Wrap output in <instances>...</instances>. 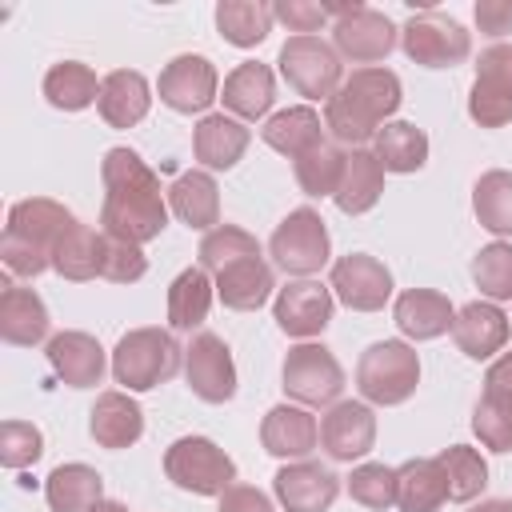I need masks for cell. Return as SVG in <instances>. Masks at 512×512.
<instances>
[{
    "label": "cell",
    "mask_w": 512,
    "mask_h": 512,
    "mask_svg": "<svg viewBox=\"0 0 512 512\" xmlns=\"http://www.w3.org/2000/svg\"><path fill=\"white\" fill-rule=\"evenodd\" d=\"M328 288L352 312H380L392 296V272L368 252H348L332 264Z\"/></svg>",
    "instance_id": "5bb4252c"
},
{
    "label": "cell",
    "mask_w": 512,
    "mask_h": 512,
    "mask_svg": "<svg viewBox=\"0 0 512 512\" xmlns=\"http://www.w3.org/2000/svg\"><path fill=\"white\" fill-rule=\"evenodd\" d=\"M104 180V204H100V228L112 240L148 244L168 228V200L160 192V176L140 160L132 148H108L100 164Z\"/></svg>",
    "instance_id": "6da1fadb"
},
{
    "label": "cell",
    "mask_w": 512,
    "mask_h": 512,
    "mask_svg": "<svg viewBox=\"0 0 512 512\" xmlns=\"http://www.w3.org/2000/svg\"><path fill=\"white\" fill-rule=\"evenodd\" d=\"M260 444L268 456L276 460H304L316 444H320V424L308 408H296V404H276L264 424H260Z\"/></svg>",
    "instance_id": "44dd1931"
},
{
    "label": "cell",
    "mask_w": 512,
    "mask_h": 512,
    "mask_svg": "<svg viewBox=\"0 0 512 512\" xmlns=\"http://www.w3.org/2000/svg\"><path fill=\"white\" fill-rule=\"evenodd\" d=\"M380 196H384V168H380L376 152L372 148H348L340 184L332 192L336 208L344 216H364L368 208H376Z\"/></svg>",
    "instance_id": "d4e9b609"
},
{
    "label": "cell",
    "mask_w": 512,
    "mask_h": 512,
    "mask_svg": "<svg viewBox=\"0 0 512 512\" xmlns=\"http://www.w3.org/2000/svg\"><path fill=\"white\" fill-rule=\"evenodd\" d=\"M472 16H476V28H480L484 36H504V32H512V0H476Z\"/></svg>",
    "instance_id": "681fc988"
},
{
    "label": "cell",
    "mask_w": 512,
    "mask_h": 512,
    "mask_svg": "<svg viewBox=\"0 0 512 512\" xmlns=\"http://www.w3.org/2000/svg\"><path fill=\"white\" fill-rule=\"evenodd\" d=\"M508 316L492 300H472L452 320V340L468 360H492L508 344Z\"/></svg>",
    "instance_id": "ffe728a7"
},
{
    "label": "cell",
    "mask_w": 512,
    "mask_h": 512,
    "mask_svg": "<svg viewBox=\"0 0 512 512\" xmlns=\"http://www.w3.org/2000/svg\"><path fill=\"white\" fill-rule=\"evenodd\" d=\"M284 392L296 404L320 408V404H336V396L344 392V368L340 360L324 348V344H296L284 356Z\"/></svg>",
    "instance_id": "8fae6325"
},
{
    "label": "cell",
    "mask_w": 512,
    "mask_h": 512,
    "mask_svg": "<svg viewBox=\"0 0 512 512\" xmlns=\"http://www.w3.org/2000/svg\"><path fill=\"white\" fill-rule=\"evenodd\" d=\"M472 512H512V500H480Z\"/></svg>",
    "instance_id": "f5cc1de1"
},
{
    "label": "cell",
    "mask_w": 512,
    "mask_h": 512,
    "mask_svg": "<svg viewBox=\"0 0 512 512\" xmlns=\"http://www.w3.org/2000/svg\"><path fill=\"white\" fill-rule=\"evenodd\" d=\"M48 364L68 388H96L104 376V348L88 332H56L48 340Z\"/></svg>",
    "instance_id": "603a6c76"
},
{
    "label": "cell",
    "mask_w": 512,
    "mask_h": 512,
    "mask_svg": "<svg viewBox=\"0 0 512 512\" xmlns=\"http://www.w3.org/2000/svg\"><path fill=\"white\" fill-rule=\"evenodd\" d=\"M468 116L480 128L512 124V44H492L480 52L468 92Z\"/></svg>",
    "instance_id": "7c38bea8"
},
{
    "label": "cell",
    "mask_w": 512,
    "mask_h": 512,
    "mask_svg": "<svg viewBox=\"0 0 512 512\" xmlns=\"http://www.w3.org/2000/svg\"><path fill=\"white\" fill-rule=\"evenodd\" d=\"M248 140H252V132L244 128V120L224 116V112H208L192 128V156L204 164V172L208 168L212 172H228L248 152Z\"/></svg>",
    "instance_id": "d6986e66"
},
{
    "label": "cell",
    "mask_w": 512,
    "mask_h": 512,
    "mask_svg": "<svg viewBox=\"0 0 512 512\" xmlns=\"http://www.w3.org/2000/svg\"><path fill=\"white\" fill-rule=\"evenodd\" d=\"M448 500V480L436 456H416L396 468V508L400 512H440Z\"/></svg>",
    "instance_id": "4dcf8cb0"
},
{
    "label": "cell",
    "mask_w": 512,
    "mask_h": 512,
    "mask_svg": "<svg viewBox=\"0 0 512 512\" xmlns=\"http://www.w3.org/2000/svg\"><path fill=\"white\" fill-rule=\"evenodd\" d=\"M376 444V416L368 404L360 400H336L324 420H320V448L340 460V464H352V460H364Z\"/></svg>",
    "instance_id": "2e32d148"
},
{
    "label": "cell",
    "mask_w": 512,
    "mask_h": 512,
    "mask_svg": "<svg viewBox=\"0 0 512 512\" xmlns=\"http://www.w3.org/2000/svg\"><path fill=\"white\" fill-rule=\"evenodd\" d=\"M272 288H276V276L260 256L236 260L224 272H216V296L232 312H256L272 296Z\"/></svg>",
    "instance_id": "f546056e"
},
{
    "label": "cell",
    "mask_w": 512,
    "mask_h": 512,
    "mask_svg": "<svg viewBox=\"0 0 512 512\" xmlns=\"http://www.w3.org/2000/svg\"><path fill=\"white\" fill-rule=\"evenodd\" d=\"M100 116L108 128H132L148 116L152 108V92H148V80L132 68H116L104 76L100 84V100H96Z\"/></svg>",
    "instance_id": "83f0119b"
},
{
    "label": "cell",
    "mask_w": 512,
    "mask_h": 512,
    "mask_svg": "<svg viewBox=\"0 0 512 512\" xmlns=\"http://www.w3.org/2000/svg\"><path fill=\"white\" fill-rule=\"evenodd\" d=\"M420 384V356L408 340H376L356 360V388L368 404L396 408Z\"/></svg>",
    "instance_id": "5b68a950"
},
{
    "label": "cell",
    "mask_w": 512,
    "mask_h": 512,
    "mask_svg": "<svg viewBox=\"0 0 512 512\" xmlns=\"http://www.w3.org/2000/svg\"><path fill=\"white\" fill-rule=\"evenodd\" d=\"M224 108L236 116V120H260L268 116L272 100H276V76L268 64L260 60H244L236 64L228 76H224V92H220Z\"/></svg>",
    "instance_id": "484cf974"
},
{
    "label": "cell",
    "mask_w": 512,
    "mask_h": 512,
    "mask_svg": "<svg viewBox=\"0 0 512 512\" xmlns=\"http://www.w3.org/2000/svg\"><path fill=\"white\" fill-rule=\"evenodd\" d=\"M76 216L48 200V196H32V200H16L8 208V224H4V236H0V256H4V268L12 276H40L52 268V248L56 240L64 236V228L72 224Z\"/></svg>",
    "instance_id": "3957f363"
},
{
    "label": "cell",
    "mask_w": 512,
    "mask_h": 512,
    "mask_svg": "<svg viewBox=\"0 0 512 512\" xmlns=\"http://www.w3.org/2000/svg\"><path fill=\"white\" fill-rule=\"evenodd\" d=\"M400 96L404 88L392 68H356L324 104V128L336 144L360 148L364 140H376V132L400 108Z\"/></svg>",
    "instance_id": "7a4b0ae2"
},
{
    "label": "cell",
    "mask_w": 512,
    "mask_h": 512,
    "mask_svg": "<svg viewBox=\"0 0 512 512\" xmlns=\"http://www.w3.org/2000/svg\"><path fill=\"white\" fill-rule=\"evenodd\" d=\"M272 8H276V20L288 24V32H296V36H312V32H320V24L332 20L328 4H312V0H280Z\"/></svg>",
    "instance_id": "c3c4849f"
},
{
    "label": "cell",
    "mask_w": 512,
    "mask_h": 512,
    "mask_svg": "<svg viewBox=\"0 0 512 512\" xmlns=\"http://www.w3.org/2000/svg\"><path fill=\"white\" fill-rule=\"evenodd\" d=\"M92 512H128V508H124V504H116V500H100Z\"/></svg>",
    "instance_id": "db71d44e"
},
{
    "label": "cell",
    "mask_w": 512,
    "mask_h": 512,
    "mask_svg": "<svg viewBox=\"0 0 512 512\" xmlns=\"http://www.w3.org/2000/svg\"><path fill=\"white\" fill-rule=\"evenodd\" d=\"M372 152H376V160H380L384 172L408 176V172H420L428 164V136L412 120H388L376 132Z\"/></svg>",
    "instance_id": "e575fe53"
},
{
    "label": "cell",
    "mask_w": 512,
    "mask_h": 512,
    "mask_svg": "<svg viewBox=\"0 0 512 512\" xmlns=\"http://www.w3.org/2000/svg\"><path fill=\"white\" fill-rule=\"evenodd\" d=\"M88 432L100 448H132L144 436V412L128 392H100L88 412Z\"/></svg>",
    "instance_id": "cb8c5ba5"
},
{
    "label": "cell",
    "mask_w": 512,
    "mask_h": 512,
    "mask_svg": "<svg viewBox=\"0 0 512 512\" xmlns=\"http://www.w3.org/2000/svg\"><path fill=\"white\" fill-rule=\"evenodd\" d=\"M328 12H332V48L344 60L376 64L396 48V24L384 12H376V8H368L360 0L328 4Z\"/></svg>",
    "instance_id": "9c48e42d"
},
{
    "label": "cell",
    "mask_w": 512,
    "mask_h": 512,
    "mask_svg": "<svg viewBox=\"0 0 512 512\" xmlns=\"http://www.w3.org/2000/svg\"><path fill=\"white\" fill-rule=\"evenodd\" d=\"M268 252H272V260H276L288 276L308 280L312 272H320V268L328 264V256H332V236H328L320 212H312V208H292V212L276 224V232H272V240H268Z\"/></svg>",
    "instance_id": "30bf717a"
},
{
    "label": "cell",
    "mask_w": 512,
    "mask_h": 512,
    "mask_svg": "<svg viewBox=\"0 0 512 512\" xmlns=\"http://www.w3.org/2000/svg\"><path fill=\"white\" fill-rule=\"evenodd\" d=\"M472 212L492 236H512V172H484L472 188Z\"/></svg>",
    "instance_id": "f35d334b"
},
{
    "label": "cell",
    "mask_w": 512,
    "mask_h": 512,
    "mask_svg": "<svg viewBox=\"0 0 512 512\" xmlns=\"http://www.w3.org/2000/svg\"><path fill=\"white\" fill-rule=\"evenodd\" d=\"M44 496L52 512H92L104 500V480L88 464H60L48 472Z\"/></svg>",
    "instance_id": "d6a6232c"
},
{
    "label": "cell",
    "mask_w": 512,
    "mask_h": 512,
    "mask_svg": "<svg viewBox=\"0 0 512 512\" xmlns=\"http://www.w3.org/2000/svg\"><path fill=\"white\" fill-rule=\"evenodd\" d=\"M184 380L204 404H224L236 396V364L216 332H196L184 348Z\"/></svg>",
    "instance_id": "4fadbf2b"
},
{
    "label": "cell",
    "mask_w": 512,
    "mask_h": 512,
    "mask_svg": "<svg viewBox=\"0 0 512 512\" xmlns=\"http://www.w3.org/2000/svg\"><path fill=\"white\" fill-rule=\"evenodd\" d=\"M220 512H272V500L252 484H232L220 496Z\"/></svg>",
    "instance_id": "816d5d0a"
},
{
    "label": "cell",
    "mask_w": 512,
    "mask_h": 512,
    "mask_svg": "<svg viewBox=\"0 0 512 512\" xmlns=\"http://www.w3.org/2000/svg\"><path fill=\"white\" fill-rule=\"evenodd\" d=\"M164 476L196 496H224L236 480L232 456L208 436H180L164 452Z\"/></svg>",
    "instance_id": "8992f818"
},
{
    "label": "cell",
    "mask_w": 512,
    "mask_h": 512,
    "mask_svg": "<svg viewBox=\"0 0 512 512\" xmlns=\"http://www.w3.org/2000/svg\"><path fill=\"white\" fill-rule=\"evenodd\" d=\"M196 256H200V268L216 276V272H224V268L236 264V260L260 256V244H256L252 232H244V228H236V224H216L212 232H204Z\"/></svg>",
    "instance_id": "b9f144b4"
},
{
    "label": "cell",
    "mask_w": 512,
    "mask_h": 512,
    "mask_svg": "<svg viewBox=\"0 0 512 512\" xmlns=\"http://www.w3.org/2000/svg\"><path fill=\"white\" fill-rule=\"evenodd\" d=\"M348 496L372 512H388L396 504V468L388 464H356L348 476Z\"/></svg>",
    "instance_id": "ee69618b"
},
{
    "label": "cell",
    "mask_w": 512,
    "mask_h": 512,
    "mask_svg": "<svg viewBox=\"0 0 512 512\" xmlns=\"http://www.w3.org/2000/svg\"><path fill=\"white\" fill-rule=\"evenodd\" d=\"M344 148L336 140H320L316 148H308L304 156L292 160V172H296V184L304 196H332L336 184H340V172H344Z\"/></svg>",
    "instance_id": "ab89813d"
},
{
    "label": "cell",
    "mask_w": 512,
    "mask_h": 512,
    "mask_svg": "<svg viewBox=\"0 0 512 512\" xmlns=\"http://www.w3.org/2000/svg\"><path fill=\"white\" fill-rule=\"evenodd\" d=\"M168 208L176 212L180 224H188L196 232H212L220 224V188H216L212 172H204V168L180 172L168 188Z\"/></svg>",
    "instance_id": "4316f807"
},
{
    "label": "cell",
    "mask_w": 512,
    "mask_h": 512,
    "mask_svg": "<svg viewBox=\"0 0 512 512\" xmlns=\"http://www.w3.org/2000/svg\"><path fill=\"white\" fill-rule=\"evenodd\" d=\"M436 464L444 468L448 500H456V504L476 500V496L484 492V484H488V464H484V456H480L476 448H468V444L444 448V452L436 456Z\"/></svg>",
    "instance_id": "60d3db41"
},
{
    "label": "cell",
    "mask_w": 512,
    "mask_h": 512,
    "mask_svg": "<svg viewBox=\"0 0 512 512\" xmlns=\"http://www.w3.org/2000/svg\"><path fill=\"white\" fill-rule=\"evenodd\" d=\"M260 136H264L268 148H276L280 156L296 160V156H304L308 148H316L324 140V124H320L316 108L296 104V108H284V112L268 116L264 128H260Z\"/></svg>",
    "instance_id": "836d02e7"
},
{
    "label": "cell",
    "mask_w": 512,
    "mask_h": 512,
    "mask_svg": "<svg viewBox=\"0 0 512 512\" xmlns=\"http://www.w3.org/2000/svg\"><path fill=\"white\" fill-rule=\"evenodd\" d=\"M184 364V348L164 328H132L112 348V376L128 392H148L164 380H172Z\"/></svg>",
    "instance_id": "277c9868"
},
{
    "label": "cell",
    "mask_w": 512,
    "mask_h": 512,
    "mask_svg": "<svg viewBox=\"0 0 512 512\" xmlns=\"http://www.w3.org/2000/svg\"><path fill=\"white\" fill-rule=\"evenodd\" d=\"M216 92H220V76H216L208 56L184 52V56L168 60L164 72H160V100L172 112H184V116L204 112L212 100H220Z\"/></svg>",
    "instance_id": "9a60e30c"
},
{
    "label": "cell",
    "mask_w": 512,
    "mask_h": 512,
    "mask_svg": "<svg viewBox=\"0 0 512 512\" xmlns=\"http://www.w3.org/2000/svg\"><path fill=\"white\" fill-rule=\"evenodd\" d=\"M472 280L480 288V296L496 300H512V244L496 240L488 248H480L472 256Z\"/></svg>",
    "instance_id": "7bdbcfd3"
},
{
    "label": "cell",
    "mask_w": 512,
    "mask_h": 512,
    "mask_svg": "<svg viewBox=\"0 0 512 512\" xmlns=\"http://www.w3.org/2000/svg\"><path fill=\"white\" fill-rule=\"evenodd\" d=\"M272 488L288 512H328L340 496V476L312 460H292L276 472Z\"/></svg>",
    "instance_id": "ac0fdd59"
},
{
    "label": "cell",
    "mask_w": 512,
    "mask_h": 512,
    "mask_svg": "<svg viewBox=\"0 0 512 512\" xmlns=\"http://www.w3.org/2000/svg\"><path fill=\"white\" fill-rule=\"evenodd\" d=\"M0 336L8 344H20V348H32V344H40L48 336V308L32 288H20V284L4 280V292H0Z\"/></svg>",
    "instance_id": "f1b7e54d"
},
{
    "label": "cell",
    "mask_w": 512,
    "mask_h": 512,
    "mask_svg": "<svg viewBox=\"0 0 512 512\" xmlns=\"http://www.w3.org/2000/svg\"><path fill=\"white\" fill-rule=\"evenodd\" d=\"M144 272H148V260H144L140 244L104 236V268H100L104 280H112V284H136Z\"/></svg>",
    "instance_id": "7dc6e473"
},
{
    "label": "cell",
    "mask_w": 512,
    "mask_h": 512,
    "mask_svg": "<svg viewBox=\"0 0 512 512\" xmlns=\"http://www.w3.org/2000/svg\"><path fill=\"white\" fill-rule=\"evenodd\" d=\"M44 456V436L28 420H4L0 424V464L20 472Z\"/></svg>",
    "instance_id": "f6af8a7d"
},
{
    "label": "cell",
    "mask_w": 512,
    "mask_h": 512,
    "mask_svg": "<svg viewBox=\"0 0 512 512\" xmlns=\"http://www.w3.org/2000/svg\"><path fill=\"white\" fill-rule=\"evenodd\" d=\"M52 268L64 280H76V284L100 276V268H104V232L72 220L64 228V236L56 240V248H52Z\"/></svg>",
    "instance_id": "1f68e13d"
},
{
    "label": "cell",
    "mask_w": 512,
    "mask_h": 512,
    "mask_svg": "<svg viewBox=\"0 0 512 512\" xmlns=\"http://www.w3.org/2000/svg\"><path fill=\"white\" fill-rule=\"evenodd\" d=\"M400 48L412 64L424 68H456L468 60L472 52V36L460 20L436 12V8H420L408 16V24L400 28Z\"/></svg>",
    "instance_id": "52a82bcc"
},
{
    "label": "cell",
    "mask_w": 512,
    "mask_h": 512,
    "mask_svg": "<svg viewBox=\"0 0 512 512\" xmlns=\"http://www.w3.org/2000/svg\"><path fill=\"white\" fill-rule=\"evenodd\" d=\"M212 296H216V284L208 280V272L204 268H184L168 288V328H176V332L200 328L208 320Z\"/></svg>",
    "instance_id": "d590c367"
},
{
    "label": "cell",
    "mask_w": 512,
    "mask_h": 512,
    "mask_svg": "<svg viewBox=\"0 0 512 512\" xmlns=\"http://www.w3.org/2000/svg\"><path fill=\"white\" fill-rule=\"evenodd\" d=\"M280 76L308 100H332L336 88L344 84V64H340V52L320 40V36H288L280 44Z\"/></svg>",
    "instance_id": "ba28073f"
},
{
    "label": "cell",
    "mask_w": 512,
    "mask_h": 512,
    "mask_svg": "<svg viewBox=\"0 0 512 512\" xmlns=\"http://www.w3.org/2000/svg\"><path fill=\"white\" fill-rule=\"evenodd\" d=\"M392 320L408 340H436L444 332H452L456 308L444 292L436 288H408L396 296L392 304Z\"/></svg>",
    "instance_id": "7402d4cb"
},
{
    "label": "cell",
    "mask_w": 512,
    "mask_h": 512,
    "mask_svg": "<svg viewBox=\"0 0 512 512\" xmlns=\"http://www.w3.org/2000/svg\"><path fill=\"white\" fill-rule=\"evenodd\" d=\"M272 316L280 332L296 340H312L332 324V288H324L320 280H292L276 292Z\"/></svg>",
    "instance_id": "e0dca14e"
},
{
    "label": "cell",
    "mask_w": 512,
    "mask_h": 512,
    "mask_svg": "<svg viewBox=\"0 0 512 512\" xmlns=\"http://www.w3.org/2000/svg\"><path fill=\"white\" fill-rule=\"evenodd\" d=\"M100 84L104 80H96V72L88 64L64 60V64H52L44 72V100L60 112H80V108L100 100Z\"/></svg>",
    "instance_id": "8d00e7d4"
},
{
    "label": "cell",
    "mask_w": 512,
    "mask_h": 512,
    "mask_svg": "<svg viewBox=\"0 0 512 512\" xmlns=\"http://www.w3.org/2000/svg\"><path fill=\"white\" fill-rule=\"evenodd\" d=\"M472 432L480 436L484 448L492 452H512V408L496 404L488 396H480L476 412H472Z\"/></svg>",
    "instance_id": "bcb514c9"
},
{
    "label": "cell",
    "mask_w": 512,
    "mask_h": 512,
    "mask_svg": "<svg viewBox=\"0 0 512 512\" xmlns=\"http://www.w3.org/2000/svg\"><path fill=\"white\" fill-rule=\"evenodd\" d=\"M276 8L264 0H220L216 4V28L236 48H256L272 32Z\"/></svg>",
    "instance_id": "74e56055"
},
{
    "label": "cell",
    "mask_w": 512,
    "mask_h": 512,
    "mask_svg": "<svg viewBox=\"0 0 512 512\" xmlns=\"http://www.w3.org/2000/svg\"><path fill=\"white\" fill-rule=\"evenodd\" d=\"M484 396L512 408V352H500V360H492L484 372Z\"/></svg>",
    "instance_id": "f907efd6"
}]
</instances>
